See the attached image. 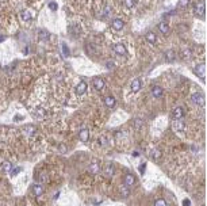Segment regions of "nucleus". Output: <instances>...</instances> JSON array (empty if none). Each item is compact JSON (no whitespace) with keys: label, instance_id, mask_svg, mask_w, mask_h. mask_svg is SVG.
I'll use <instances>...</instances> for the list:
<instances>
[{"label":"nucleus","instance_id":"7ed1b4c3","mask_svg":"<svg viewBox=\"0 0 207 206\" xmlns=\"http://www.w3.org/2000/svg\"><path fill=\"white\" fill-rule=\"evenodd\" d=\"M195 73L204 80V79H206V65H204V64L198 65V67L195 68Z\"/></svg>","mask_w":207,"mask_h":206},{"label":"nucleus","instance_id":"1a4fd4ad","mask_svg":"<svg viewBox=\"0 0 207 206\" xmlns=\"http://www.w3.org/2000/svg\"><path fill=\"white\" fill-rule=\"evenodd\" d=\"M76 92L80 94V95H83V94L87 92V83L85 81H80L79 84L76 86Z\"/></svg>","mask_w":207,"mask_h":206},{"label":"nucleus","instance_id":"f03ea898","mask_svg":"<svg viewBox=\"0 0 207 206\" xmlns=\"http://www.w3.org/2000/svg\"><path fill=\"white\" fill-rule=\"evenodd\" d=\"M204 12H206V7H204V3H198L195 6V15L196 16H204Z\"/></svg>","mask_w":207,"mask_h":206},{"label":"nucleus","instance_id":"c85d7f7f","mask_svg":"<svg viewBox=\"0 0 207 206\" xmlns=\"http://www.w3.org/2000/svg\"><path fill=\"white\" fill-rule=\"evenodd\" d=\"M20 171H22V168H20V167H16L15 170H12V172H11V175H12V176H15V175H18V174H19Z\"/></svg>","mask_w":207,"mask_h":206},{"label":"nucleus","instance_id":"f3484780","mask_svg":"<svg viewBox=\"0 0 207 206\" xmlns=\"http://www.w3.org/2000/svg\"><path fill=\"white\" fill-rule=\"evenodd\" d=\"M33 194H34L35 197H39L43 194V187L41 186V184H34L33 186Z\"/></svg>","mask_w":207,"mask_h":206},{"label":"nucleus","instance_id":"ddd939ff","mask_svg":"<svg viewBox=\"0 0 207 206\" xmlns=\"http://www.w3.org/2000/svg\"><path fill=\"white\" fill-rule=\"evenodd\" d=\"M145 38H146V41L149 42V44H152V45H154V44L157 42V37H156V34H154V33H152V31L146 33Z\"/></svg>","mask_w":207,"mask_h":206},{"label":"nucleus","instance_id":"0eeeda50","mask_svg":"<svg viewBox=\"0 0 207 206\" xmlns=\"http://www.w3.org/2000/svg\"><path fill=\"white\" fill-rule=\"evenodd\" d=\"M123 179H124V184H126V186H133V184H135V176L131 174H126Z\"/></svg>","mask_w":207,"mask_h":206},{"label":"nucleus","instance_id":"dca6fc26","mask_svg":"<svg viewBox=\"0 0 207 206\" xmlns=\"http://www.w3.org/2000/svg\"><path fill=\"white\" fill-rule=\"evenodd\" d=\"M152 94L154 98H161L163 96V88L160 87V86H154L152 88Z\"/></svg>","mask_w":207,"mask_h":206},{"label":"nucleus","instance_id":"b1692460","mask_svg":"<svg viewBox=\"0 0 207 206\" xmlns=\"http://www.w3.org/2000/svg\"><path fill=\"white\" fill-rule=\"evenodd\" d=\"M1 167H3V170L6 171V172H10L11 171V163L10 161H4L3 164H1Z\"/></svg>","mask_w":207,"mask_h":206},{"label":"nucleus","instance_id":"f257e3e1","mask_svg":"<svg viewBox=\"0 0 207 206\" xmlns=\"http://www.w3.org/2000/svg\"><path fill=\"white\" fill-rule=\"evenodd\" d=\"M191 100L195 103V104H198V106H203V104H204V96L202 95L200 92H195V94H192Z\"/></svg>","mask_w":207,"mask_h":206},{"label":"nucleus","instance_id":"6ab92c4d","mask_svg":"<svg viewBox=\"0 0 207 206\" xmlns=\"http://www.w3.org/2000/svg\"><path fill=\"white\" fill-rule=\"evenodd\" d=\"M99 170H100V167H99V163H96V161H93L92 164L89 165V172L92 175H95V174H98L99 172Z\"/></svg>","mask_w":207,"mask_h":206},{"label":"nucleus","instance_id":"6e6552de","mask_svg":"<svg viewBox=\"0 0 207 206\" xmlns=\"http://www.w3.org/2000/svg\"><path fill=\"white\" fill-rule=\"evenodd\" d=\"M172 128H173V130H175L176 133H177V132H183V130H184V123H183L180 119H176L175 122H173Z\"/></svg>","mask_w":207,"mask_h":206},{"label":"nucleus","instance_id":"4468645a","mask_svg":"<svg viewBox=\"0 0 207 206\" xmlns=\"http://www.w3.org/2000/svg\"><path fill=\"white\" fill-rule=\"evenodd\" d=\"M183 114H184V110H183V107H176V109L173 110L172 117L175 119H180L183 117Z\"/></svg>","mask_w":207,"mask_h":206},{"label":"nucleus","instance_id":"4be33fe9","mask_svg":"<svg viewBox=\"0 0 207 206\" xmlns=\"http://www.w3.org/2000/svg\"><path fill=\"white\" fill-rule=\"evenodd\" d=\"M123 4L127 8H133V7H135V0H123Z\"/></svg>","mask_w":207,"mask_h":206},{"label":"nucleus","instance_id":"2eb2a0df","mask_svg":"<svg viewBox=\"0 0 207 206\" xmlns=\"http://www.w3.org/2000/svg\"><path fill=\"white\" fill-rule=\"evenodd\" d=\"M114 172H115V170H114V165L110 163V164H107V167L104 168V175L107 178H111V176H114Z\"/></svg>","mask_w":207,"mask_h":206},{"label":"nucleus","instance_id":"c756f323","mask_svg":"<svg viewBox=\"0 0 207 206\" xmlns=\"http://www.w3.org/2000/svg\"><path fill=\"white\" fill-rule=\"evenodd\" d=\"M62 52H64L65 56H69V50H68V46L65 44H62Z\"/></svg>","mask_w":207,"mask_h":206},{"label":"nucleus","instance_id":"c9c22d12","mask_svg":"<svg viewBox=\"0 0 207 206\" xmlns=\"http://www.w3.org/2000/svg\"><path fill=\"white\" fill-rule=\"evenodd\" d=\"M107 67H109V68H110V69H112V67H114V65H112V62H111V61H110V62H109V64H107Z\"/></svg>","mask_w":207,"mask_h":206},{"label":"nucleus","instance_id":"72a5a7b5","mask_svg":"<svg viewBox=\"0 0 207 206\" xmlns=\"http://www.w3.org/2000/svg\"><path fill=\"white\" fill-rule=\"evenodd\" d=\"M100 142H102V144H104V145H107V140H106L104 137H103V139H100Z\"/></svg>","mask_w":207,"mask_h":206},{"label":"nucleus","instance_id":"412c9836","mask_svg":"<svg viewBox=\"0 0 207 206\" xmlns=\"http://www.w3.org/2000/svg\"><path fill=\"white\" fill-rule=\"evenodd\" d=\"M20 18H22L23 20H30L31 19V14H30V11L23 10L22 12H20Z\"/></svg>","mask_w":207,"mask_h":206},{"label":"nucleus","instance_id":"473e14b6","mask_svg":"<svg viewBox=\"0 0 207 206\" xmlns=\"http://www.w3.org/2000/svg\"><path fill=\"white\" fill-rule=\"evenodd\" d=\"M190 205H191V202H190L188 199H184V202H183V206H190Z\"/></svg>","mask_w":207,"mask_h":206},{"label":"nucleus","instance_id":"393cba45","mask_svg":"<svg viewBox=\"0 0 207 206\" xmlns=\"http://www.w3.org/2000/svg\"><path fill=\"white\" fill-rule=\"evenodd\" d=\"M152 157H153V159H159V157H161V152L157 151V149H153V151H152Z\"/></svg>","mask_w":207,"mask_h":206},{"label":"nucleus","instance_id":"f8f14e48","mask_svg":"<svg viewBox=\"0 0 207 206\" xmlns=\"http://www.w3.org/2000/svg\"><path fill=\"white\" fill-rule=\"evenodd\" d=\"M140 90H141V80L140 79H134L131 81V91L133 92H138Z\"/></svg>","mask_w":207,"mask_h":206},{"label":"nucleus","instance_id":"2f4dec72","mask_svg":"<svg viewBox=\"0 0 207 206\" xmlns=\"http://www.w3.org/2000/svg\"><path fill=\"white\" fill-rule=\"evenodd\" d=\"M50 8H51L53 11L57 10V4H56V3H50Z\"/></svg>","mask_w":207,"mask_h":206},{"label":"nucleus","instance_id":"20e7f679","mask_svg":"<svg viewBox=\"0 0 207 206\" xmlns=\"http://www.w3.org/2000/svg\"><path fill=\"white\" fill-rule=\"evenodd\" d=\"M114 52L117 53L118 56H124L126 53H127V50H126V46L122 45V44H118V45L114 46Z\"/></svg>","mask_w":207,"mask_h":206},{"label":"nucleus","instance_id":"39448f33","mask_svg":"<svg viewBox=\"0 0 207 206\" xmlns=\"http://www.w3.org/2000/svg\"><path fill=\"white\" fill-rule=\"evenodd\" d=\"M124 27V22L122 19H114L112 20V29L117 30V31H121Z\"/></svg>","mask_w":207,"mask_h":206},{"label":"nucleus","instance_id":"aec40b11","mask_svg":"<svg viewBox=\"0 0 207 206\" xmlns=\"http://www.w3.org/2000/svg\"><path fill=\"white\" fill-rule=\"evenodd\" d=\"M38 37L42 39V41H46V39H49V37H50V34H49L46 30H39L38 33Z\"/></svg>","mask_w":207,"mask_h":206},{"label":"nucleus","instance_id":"cd10ccee","mask_svg":"<svg viewBox=\"0 0 207 206\" xmlns=\"http://www.w3.org/2000/svg\"><path fill=\"white\" fill-rule=\"evenodd\" d=\"M121 193L123 197H127L129 195V189L127 187H121Z\"/></svg>","mask_w":207,"mask_h":206},{"label":"nucleus","instance_id":"a878e982","mask_svg":"<svg viewBox=\"0 0 207 206\" xmlns=\"http://www.w3.org/2000/svg\"><path fill=\"white\" fill-rule=\"evenodd\" d=\"M154 206H166L165 199H156V202H154Z\"/></svg>","mask_w":207,"mask_h":206},{"label":"nucleus","instance_id":"5701e85b","mask_svg":"<svg viewBox=\"0 0 207 206\" xmlns=\"http://www.w3.org/2000/svg\"><path fill=\"white\" fill-rule=\"evenodd\" d=\"M35 118H38V119L45 118V111H43V110H42V109L37 110V111H35Z\"/></svg>","mask_w":207,"mask_h":206},{"label":"nucleus","instance_id":"bb28decb","mask_svg":"<svg viewBox=\"0 0 207 206\" xmlns=\"http://www.w3.org/2000/svg\"><path fill=\"white\" fill-rule=\"evenodd\" d=\"M190 4V0H179V6L180 7H187Z\"/></svg>","mask_w":207,"mask_h":206},{"label":"nucleus","instance_id":"a211bd4d","mask_svg":"<svg viewBox=\"0 0 207 206\" xmlns=\"http://www.w3.org/2000/svg\"><path fill=\"white\" fill-rule=\"evenodd\" d=\"M159 30L163 34H168L169 33V26H168V23L166 22H160L159 23Z\"/></svg>","mask_w":207,"mask_h":206},{"label":"nucleus","instance_id":"9b49d317","mask_svg":"<svg viewBox=\"0 0 207 206\" xmlns=\"http://www.w3.org/2000/svg\"><path fill=\"white\" fill-rule=\"evenodd\" d=\"M104 103H106V106H107V107L112 109V107H115V104H117V100H115L114 96H106L104 98Z\"/></svg>","mask_w":207,"mask_h":206},{"label":"nucleus","instance_id":"f704fd0d","mask_svg":"<svg viewBox=\"0 0 207 206\" xmlns=\"http://www.w3.org/2000/svg\"><path fill=\"white\" fill-rule=\"evenodd\" d=\"M61 152H67V148H65V145H61Z\"/></svg>","mask_w":207,"mask_h":206},{"label":"nucleus","instance_id":"423d86ee","mask_svg":"<svg viewBox=\"0 0 207 206\" xmlns=\"http://www.w3.org/2000/svg\"><path fill=\"white\" fill-rule=\"evenodd\" d=\"M79 139L83 142H87L89 140V130L88 129H81L79 133Z\"/></svg>","mask_w":207,"mask_h":206},{"label":"nucleus","instance_id":"7c9ffc66","mask_svg":"<svg viewBox=\"0 0 207 206\" xmlns=\"http://www.w3.org/2000/svg\"><path fill=\"white\" fill-rule=\"evenodd\" d=\"M145 167H146V164H145V163H142V164L140 165V172H141V174H143V171H145Z\"/></svg>","mask_w":207,"mask_h":206},{"label":"nucleus","instance_id":"9d476101","mask_svg":"<svg viewBox=\"0 0 207 206\" xmlns=\"http://www.w3.org/2000/svg\"><path fill=\"white\" fill-rule=\"evenodd\" d=\"M93 86H95V88L98 91H103L106 87V83L103 79H95V81H93Z\"/></svg>","mask_w":207,"mask_h":206}]
</instances>
